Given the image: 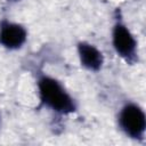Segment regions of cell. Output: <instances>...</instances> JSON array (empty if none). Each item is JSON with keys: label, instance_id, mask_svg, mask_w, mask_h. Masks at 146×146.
I'll use <instances>...</instances> for the list:
<instances>
[{"label": "cell", "instance_id": "4", "mask_svg": "<svg viewBox=\"0 0 146 146\" xmlns=\"http://www.w3.org/2000/svg\"><path fill=\"white\" fill-rule=\"evenodd\" d=\"M27 32L21 24L5 21L0 24V44L7 49H19L26 41Z\"/></svg>", "mask_w": 146, "mask_h": 146}, {"label": "cell", "instance_id": "5", "mask_svg": "<svg viewBox=\"0 0 146 146\" xmlns=\"http://www.w3.org/2000/svg\"><path fill=\"white\" fill-rule=\"evenodd\" d=\"M78 54L81 65L89 71H98L103 66L104 57L100 50L88 42H80L78 44Z\"/></svg>", "mask_w": 146, "mask_h": 146}, {"label": "cell", "instance_id": "2", "mask_svg": "<svg viewBox=\"0 0 146 146\" xmlns=\"http://www.w3.org/2000/svg\"><path fill=\"white\" fill-rule=\"evenodd\" d=\"M119 125L129 138L143 139L146 130V116L144 110L136 103H127L120 110Z\"/></svg>", "mask_w": 146, "mask_h": 146}, {"label": "cell", "instance_id": "1", "mask_svg": "<svg viewBox=\"0 0 146 146\" xmlns=\"http://www.w3.org/2000/svg\"><path fill=\"white\" fill-rule=\"evenodd\" d=\"M38 90L41 102L48 108L62 114H68L75 111L76 105L73 97L55 78L41 75L38 80Z\"/></svg>", "mask_w": 146, "mask_h": 146}, {"label": "cell", "instance_id": "3", "mask_svg": "<svg viewBox=\"0 0 146 146\" xmlns=\"http://www.w3.org/2000/svg\"><path fill=\"white\" fill-rule=\"evenodd\" d=\"M112 43L116 54L125 62L133 63L137 58V40L122 22H117L112 31Z\"/></svg>", "mask_w": 146, "mask_h": 146}]
</instances>
